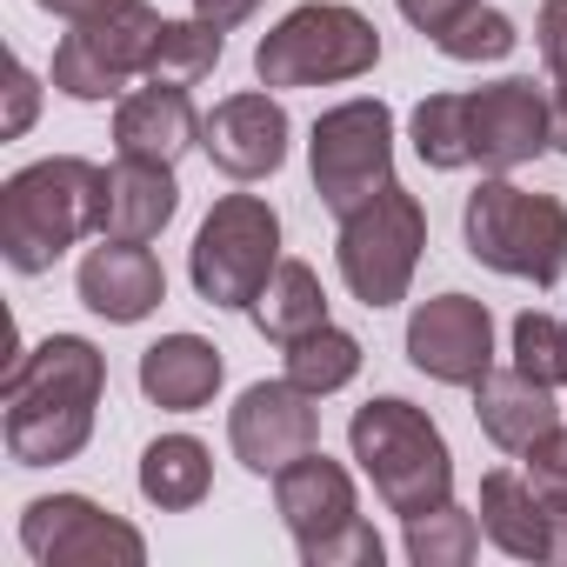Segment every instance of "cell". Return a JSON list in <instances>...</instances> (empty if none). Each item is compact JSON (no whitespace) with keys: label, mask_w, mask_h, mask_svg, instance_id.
I'll return each instance as SVG.
<instances>
[{"label":"cell","mask_w":567,"mask_h":567,"mask_svg":"<svg viewBox=\"0 0 567 567\" xmlns=\"http://www.w3.org/2000/svg\"><path fill=\"white\" fill-rule=\"evenodd\" d=\"M101 207H107V167L81 154L34 161L0 187V254L14 274H48L81 234H101Z\"/></svg>","instance_id":"obj_2"},{"label":"cell","mask_w":567,"mask_h":567,"mask_svg":"<svg viewBox=\"0 0 567 567\" xmlns=\"http://www.w3.org/2000/svg\"><path fill=\"white\" fill-rule=\"evenodd\" d=\"M34 8H48V14H61V21H94V14L114 8V0H34Z\"/></svg>","instance_id":"obj_37"},{"label":"cell","mask_w":567,"mask_h":567,"mask_svg":"<svg viewBox=\"0 0 567 567\" xmlns=\"http://www.w3.org/2000/svg\"><path fill=\"white\" fill-rule=\"evenodd\" d=\"M348 447H354V461L368 467L374 494H381L401 520H414V514L454 501V454H447L441 427H434L414 401L381 394V401L354 408Z\"/></svg>","instance_id":"obj_3"},{"label":"cell","mask_w":567,"mask_h":567,"mask_svg":"<svg viewBox=\"0 0 567 567\" xmlns=\"http://www.w3.org/2000/svg\"><path fill=\"white\" fill-rule=\"evenodd\" d=\"M554 560H567V514H554Z\"/></svg>","instance_id":"obj_38"},{"label":"cell","mask_w":567,"mask_h":567,"mask_svg":"<svg viewBox=\"0 0 567 567\" xmlns=\"http://www.w3.org/2000/svg\"><path fill=\"white\" fill-rule=\"evenodd\" d=\"M21 547L41 567H141L147 540L87 494H48L21 514Z\"/></svg>","instance_id":"obj_10"},{"label":"cell","mask_w":567,"mask_h":567,"mask_svg":"<svg viewBox=\"0 0 567 567\" xmlns=\"http://www.w3.org/2000/svg\"><path fill=\"white\" fill-rule=\"evenodd\" d=\"M461 234H467V254L481 267L514 274V280H534V288H554L560 267H567V207L554 194L514 187L501 174L467 194Z\"/></svg>","instance_id":"obj_4"},{"label":"cell","mask_w":567,"mask_h":567,"mask_svg":"<svg viewBox=\"0 0 567 567\" xmlns=\"http://www.w3.org/2000/svg\"><path fill=\"white\" fill-rule=\"evenodd\" d=\"M8 87H14V107H8V134H28L34 127V101H41V87H34V74L14 61L8 68Z\"/></svg>","instance_id":"obj_34"},{"label":"cell","mask_w":567,"mask_h":567,"mask_svg":"<svg viewBox=\"0 0 567 567\" xmlns=\"http://www.w3.org/2000/svg\"><path fill=\"white\" fill-rule=\"evenodd\" d=\"M301 560H308V567H381V534H374L368 520H354L348 534H334V540L308 547Z\"/></svg>","instance_id":"obj_31"},{"label":"cell","mask_w":567,"mask_h":567,"mask_svg":"<svg viewBox=\"0 0 567 567\" xmlns=\"http://www.w3.org/2000/svg\"><path fill=\"white\" fill-rule=\"evenodd\" d=\"M107 388V361L81 334H48L21 361H8L0 408H8V454L21 467L74 461L94 434V408Z\"/></svg>","instance_id":"obj_1"},{"label":"cell","mask_w":567,"mask_h":567,"mask_svg":"<svg viewBox=\"0 0 567 567\" xmlns=\"http://www.w3.org/2000/svg\"><path fill=\"white\" fill-rule=\"evenodd\" d=\"M481 534L501 547V554H514V560H554V507L534 494V481L527 474H514V467H494L487 481H481Z\"/></svg>","instance_id":"obj_19"},{"label":"cell","mask_w":567,"mask_h":567,"mask_svg":"<svg viewBox=\"0 0 567 567\" xmlns=\"http://www.w3.org/2000/svg\"><path fill=\"white\" fill-rule=\"evenodd\" d=\"M408 361L441 388H474L494 368V315L474 295H434L408 321Z\"/></svg>","instance_id":"obj_13"},{"label":"cell","mask_w":567,"mask_h":567,"mask_svg":"<svg viewBox=\"0 0 567 567\" xmlns=\"http://www.w3.org/2000/svg\"><path fill=\"white\" fill-rule=\"evenodd\" d=\"M461 147H467V167L481 161L487 174L527 167L540 147H554L547 94L534 81H494V87L461 94Z\"/></svg>","instance_id":"obj_11"},{"label":"cell","mask_w":567,"mask_h":567,"mask_svg":"<svg viewBox=\"0 0 567 567\" xmlns=\"http://www.w3.org/2000/svg\"><path fill=\"white\" fill-rule=\"evenodd\" d=\"M254 328L267 334V341H301V334H315V328H328V295H321V274L308 267V260H280L274 267V280L260 288V301H254Z\"/></svg>","instance_id":"obj_22"},{"label":"cell","mask_w":567,"mask_h":567,"mask_svg":"<svg viewBox=\"0 0 567 567\" xmlns=\"http://www.w3.org/2000/svg\"><path fill=\"white\" fill-rule=\"evenodd\" d=\"M394 8H401V14L427 34V41H441V34H447V28L474 8V0H394Z\"/></svg>","instance_id":"obj_32"},{"label":"cell","mask_w":567,"mask_h":567,"mask_svg":"<svg viewBox=\"0 0 567 567\" xmlns=\"http://www.w3.org/2000/svg\"><path fill=\"white\" fill-rule=\"evenodd\" d=\"M174 207H181L174 167L121 154V161L107 167V207H101V234H107V240H161V227L174 220Z\"/></svg>","instance_id":"obj_20"},{"label":"cell","mask_w":567,"mask_h":567,"mask_svg":"<svg viewBox=\"0 0 567 567\" xmlns=\"http://www.w3.org/2000/svg\"><path fill=\"white\" fill-rule=\"evenodd\" d=\"M527 481H534V494H540L554 514H567V427H547V434L527 447Z\"/></svg>","instance_id":"obj_30"},{"label":"cell","mask_w":567,"mask_h":567,"mask_svg":"<svg viewBox=\"0 0 567 567\" xmlns=\"http://www.w3.org/2000/svg\"><path fill=\"white\" fill-rule=\"evenodd\" d=\"M421 247H427V214H421V200L401 181H388L374 200H361L354 214H341L334 260H341L348 295L381 315V308L408 301V280L421 267Z\"/></svg>","instance_id":"obj_6"},{"label":"cell","mask_w":567,"mask_h":567,"mask_svg":"<svg viewBox=\"0 0 567 567\" xmlns=\"http://www.w3.org/2000/svg\"><path fill=\"white\" fill-rule=\"evenodd\" d=\"M220 34H227V28H214V21H200V14H194V21H167L147 81H161V87H194V81H207L214 61H220Z\"/></svg>","instance_id":"obj_25"},{"label":"cell","mask_w":567,"mask_h":567,"mask_svg":"<svg viewBox=\"0 0 567 567\" xmlns=\"http://www.w3.org/2000/svg\"><path fill=\"white\" fill-rule=\"evenodd\" d=\"M547 74H554V81H547V87H554V94H547V107H554V147L567 154V61L547 68Z\"/></svg>","instance_id":"obj_36"},{"label":"cell","mask_w":567,"mask_h":567,"mask_svg":"<svg viewBox=\"0 0 567 567\" xmlns=\"http://www.w3.org/2000/svg\"><path fill=\"white\" fill-rule=\"evenodd\" d=\"M220 348L200 341V334H161L147 354H141V394L154 408H174V414H194L214 401L220 388Z\"/></svg>","instance_id":"obj_21"},{"label":"cell","mask_w":567,"mask_h":567,"mask_svg":"<svg viewBox=\"0 0 567 567\" xmlns=\"http://www.w3.org/2000/svg\"><path fill=\"white\" fill-rule=\"evenodd\" d=\"M474 421H481V434L494 441V447H507V454H527L547 427H560V408H554V388H540L534 374H520V368H507V374H481L474 381Z\"/></svg>","instance_id":"obj_18"},{"label":"cell","mask_w":567,"mask_h":567,"mask_svg":"<svg viewBox=\"0 0 567 567\" xmlns=\"http://www.w3.org/2000/svg\"><path fill=\"white\" fill-rule=\"evenodd\" d=\"M254 8H260V0H194V14H200V21H214V28H240Z\"/></svg>","instance_id":"obj_35"},{"label":"cell","mask_w":567,"mask_h":567,"mask_svg":"<svg viewBox=\"0 0 567 567\" xmlns=\"http://www.w3.org/2000/svg\"><path fill=\"white\" fill-rule=\"evenodd\" d=\"M414 154L427 167H467V147H461V94H427L414 107Z\"/></svg>","instance_id":"obj_29"},{"label":"cell","mask_w":567,"mask_h":567,"mask_svg":"<svg viewBox=\"0 0 567 567\" xmlns=\"http://www.w3.org/2000/svg\"><path fill=\"white\" fill-rule=\"evenodd\" d=\"M207 487H214V461H207V447H200L194 434H161V441L141 454V494H147L154 507H167V514L200 507Z\"/></svg>","instance_id":"obj_23"},{"label":"cell","mask_w":567,"mask_h":567,"mask_svg":"<svg viewBox=\"0 0 567 567\" xmlns=\"http://www.w3.org/2000/svg\"><path fill=\"white\" fill-rule=\"evenodd\" d=\"M514 368L540 388H567V315H520L514 321Z\"/></svg>","instance_id":"obj_27"},{"label":"cell","mask_w":567,"mask_h":567,"mask_svg":"<svg viewBox=\"0 0 567 567\" xmlns=\"http://www.w3.org/2000/svg\"><path fill=\"white\" fill-rule=\"evenodd\" d=\"M280 267V214L260 194H227L194 234L187 274L207 308H254Z\"/></svg>","instance_id":"obj_7"},{"label":"cell","mask_w":567,"mask_h":567,"mask_svg":"<svg viewBox=\"0 0 567 567\" xmlns=\"http://www.w3.org/2000/svg\"><path fill=\"white\" fill-rule=\"evenodd\" d=\"M114 141H121V154H134V161H161V167H174L187 147H200V114H194L187 87H161V81H147L141 94L121 101V114H114Z\"/></svg>","instance_id":"obj_17"},{"label":"cell","mask_w":567,"mask_h":567,"mask_svg":"<svg viewBox=\"0 0 567 567\" xmlns=\"http://www.w3.org/2000/svg\"><path fill=\"white\" fill-rule=\"evenodd\" d=\"M81 301H87L101 321L134 328V321H147V315L167 301V274H161V260L147 254V240H107V234H101V247L81 260Z\"/></svg>","instance_id":"obj_16"},{"label":"cell","mask_w":567,"mask_h":567,"mask_svg":"<svg viewBox=\"0 0 567 567\" xmlns=\"http://www.w3.org/2000/svg\"><path fill=\"white\" fill-rule=\"evenodd\" d=\"M315 161V194L334 214H354L394 181V107L388 101H341L315 121L308 141Z\"/></svg>","instance_id":"obj_9"},{"label":"cell","mask_w":567,"mask_h":567,"mask_svg":"<svg viewBox=\"0 0 567 567\" xmlns=\"http://www.w3.org/2000/svg\"><path fill=\"white\" fill-rule=\"evenodd\" d=\"M474 547H481V520L467 507H454V501L408 520V560L414 567H467Z\"/></svg>","instance_id":"obj_26"},{"label":"cell","mask_w":567,"mask_h":567,"mask_svg":"<svg viewBox=\"0 0 567 567\" xmlns=\"http://www.w3.org/2000/svg\"><path fill=\"white\" fill-rule=\"evenodd\" d=\"M200 147L227 181H267L288 161V107L274 94H227L200 121Z\"/></svg>","instance_id":"obj_14"},{"label":"cell","mask_w":567,"mask_h":567,"mask_svg":"<svg viewBox=\"0 0 567 567\" xmlns=\"http://www.w3.org/2000/svg\"><path fill=\"white\" fill-rule=\"evenodd\" d=\"M381 61V34L368 14L341 8V0H308L280 21L274 34H260L254 48V74L260 87H328V81H361Z\"/></svg>","instance_id":"obj_5"},{"label":"cell","mask_w":567,"mask_h":567,"mask_svg":"<svg viewBox=\"0 0 567 567\" xmlns=\"http://www.w3.org/2000/svg\"><path fill=\"white\" fill-rule=\"evenodd\" d=\"M227 441H234L240 467L280 474L288 461L315 454V441H321L315 394L295 388V381H254V388L234 401V414H227Z\"/></svg>","instance_id":"obj_12"},{"label":"cell","mask_w":567,"mask_h":567,"mask_svg":"<svg viewBox=\"0 0 567 567\" xmlns=\"http://www.w3.org/2000/svg\"><path fill=\"white\" fill-rule=\"evenodd\" d=\"M514 41H520V34H514V21H507L501 8H487V0H474V8H467V14L434 41V48H441L447 61H507V54H514Z\"/></svg>","instance_id":"obj_28"},{"label":"cell","mask_w":567,"mask_h":567,"mask_svg":"<svg viewBox=\"0 0 567 567\" xmlns=\"http://www.w3.org/2000/svg\"><path fill=\"white\" fill-rule=\"evenodd\" d=\"M280 361H288V381H295V388H308V394L321 401V394H334V388H348V381L361 374V341L328 321V328L288 341V348H280Z\"/></svg>","instance_id":"obj_24"},{"label":"cell","mask_w":567,"mask_h":567,"mask_svg":"<svg viewBox=\"0 0 567 567\" xmlns=\"http://www.w3.org/2000/svg\"><path fill=\"white\" fill-rule=\"evenodd\" d=\"M534 41H540V61H547V68H560V61H567V0H540Z\"/></svg>","instance_id":"obj_33"},{"label":"cell","mask_w":567,"mask_h":567,"mask_svg":"<svg viewBox=\"0 0 567 567\" xmlns=\"http://www.w3.org/2000/svg\"><path fill=\"white\" fill-rule=\"evenodd\" d=\"M274 507H280V520H288V534L301 540V554L321 547V540H334V534H348V527L361 520L354 481H348V467L328 461V454H301V461L280 467V474H274Z\"/></svg>","instance_id":"obj_15"},{"label":"cell","mask_w":567,"mask_h":567,"mask_svg":"<svg viewBox=\"0 0 567 567\" xmlns=\"http://www.w3.org/2000/svg\"><path fill=\"white\" fill-rule=\"evenodd\" d=\"M161 28L167 21L147 8V0H114L107 14L74 21V34L54 48V87L68 101H114L134 74L154 68Z\"/></svg>","instance_id":"obj_8"}]
</instances>
